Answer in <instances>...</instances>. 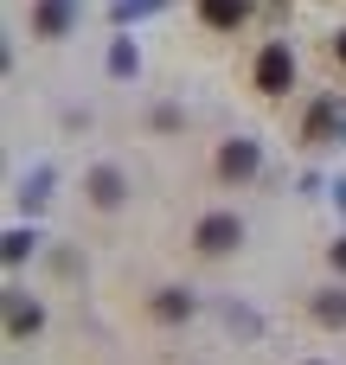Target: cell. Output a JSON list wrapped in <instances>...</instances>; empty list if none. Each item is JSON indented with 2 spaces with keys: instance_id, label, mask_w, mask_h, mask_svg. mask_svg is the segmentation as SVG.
I'll list each match as a JSON object with an SVG mask.
<instances>
[{
  "instance_id": "6da1fadb",
  "label": "cell",
  "mask_w": 346,
  "mask_h": 365,
  "mask_svg": "<svg viewBox=\"0 0 346 365\" xmlns=\"http://www.w3.org/2000/svg\"><path fill=\"white\" fill-rule=\"evenodd\" d=\"M289 83H295V51H289L283 38H270V45L257 51V90H263V96H283Z\"/></svg>"
},
{
  "instance_id": "7a4b0ae2",
  "label": "cell",
  "mask_w": 346,
  "mask_h": 365,
  "mask_svg": "<svg viewBox=\"0 0 346 365\" xmlns=\"http://www.w3.org/2000/svg\"><path fill=\"white\" fill-rule=\"evenodd\" d=\"M193 244H199L205 257H225V250H238V244H244V225H238V212H205V218H199V231H193Z\"/></svg>"
},
{
  "instance_id": "3957f363",
  "label": "cell",
  "mask_w": 346,
  "mask_h": 365,
  "mask_svg": "<svg viewBox=\"0 0 346 365\" xmlns=\"http://www.w3.org/2000/svg\"><path fill=\"white\" fill-rule=\"evenodd\" d=\"M340 128H346V109L334 103V96H321V103L308 109V128H302V141H308V148H327Z\"/></svg>"
},
{
  "instance_id": "277c9868",
  "label": "cell",
  "mask_w": 346,
  "mask_h": 365,
  "mask_svg": "<svg viewBox=\"0 0 346 365\" xmlns=\"http://www.w3.org/2000/svg\"><path fill=\"white\" fill-rule=\"evenodd\" d=\"M257 167H263L257 141H244V135H238V141H225V148H218V173H225V180H250Z\"/></svg>"
},
{
  "instance_id": "5b68a950",
  "label": "cell",
  "mask_w": 346,
  "mask_h": 365,
  "mask_svg": "<svg viewBox=\"0 0 346 365\" xmlns=\"http://www.w3.org/2000/svg\"><path fill=\"white\" fill-rule=\"evenodd\" d=\"M122 199H128V180H122L116 167H96V173H90V205H96V212H116Z\"/></svg>"
},
{
  "instance_id": "8992f818",
  "label": "cell",
  "mask_w": 346,
  "mask_h": 365,
  "mask_svg": "<svg viewBox=\"0 0 346 365\" xmlns=\"http://www.w3.org/2000/svg\"><path fill=\"white\" fill-rule=\"evenodd\" d=\"M39 327H45L39 302H26L19 289H6V334H13V340H26V334H39Z\"/></svg>"
},
{
  "instance_id": "52a82bcc",
  "label": "cell",
  "mask_w": 346,
  "mask_h": 365,
  "mask_svg": "<svg viewBox=\"0 0 346 365\" xmlns=\"http://www.w3.org/2000/svg\"><path fill=\"white\" fill-rule=\"evenodd\" d=\"M32 32L39 38H64L71 32V0H32Z\"/></svg>"
},
{
  "instance_id": "ba28073f",
  "label": "cell",
  "mask_w": 346,
  "mask_h": 365,
  "mask_svg": "<svg viewBox=\"0 0 346 365\" xmlns=\"http://www.w3.org/2000/svg\"><path fill=\"white\" fill-rule=\"evenodd\" d=\"M199 19H205L212 32H238V26L250 19V0H199Z\"/></svg>"
},
{
  "instance_id": "9c48e42d",
  "label": "cell",
  "mask_w": 346,
  "mask_h": 365,
  "mask_svg": "<svg viewBox=\"0 0 346 365\" xmlns=\"http://www.w3.org/2000/svg\"><path fill=\"white\" fill-rule=\"evenodd\" d=\"M186 314H193V295L186 289H161L154 295V321H186Z\"/></svg>"
},
{
  "instance_id": "30bf717a",
  "label": "cell",
  "mask_w": 346,
  "mask_h": 365,
  "mask_svg": "<svg viewBox=\"0 0 346 365\" xmlns=\"http://www.w3.org/2000/svg\"><path fill=\"white\" fill-rule=\"evenodd\" d=\"M315 321L321 327H346V295H315Z\"/></svg>"
},
{
  "instance_id": "8fae6325",
  "label": "cell",
  "mask_w": 346,
  "mask_h": 365,
  "mask_svg": "<svg viewBox=\"0 0 346 365\" xmlns=\"http://www.w3.org/2000/svg\"><path fill=\"white\" fill-rule=\"evenodd\" d=\"M39 237L32 231H6V263H26V250H32Z\"/></svg>"
},
{
  "instance_id": "7c38bea8",
  "label": "cell",
  "mask_w": 346,
  "mask_h": 365,
  "mask_svg": "<svg viewBox=\"0 0 346 365\" xmlns=\"http://www.w3.org/2000/svg\"><path fill=\"white\" fill-rule=\"evenodd\" d=\"M109 71H116V77H128V71H135V51H128V45H116V51H109Z\"/></svg>"
},
{
  "instance_id": "4fadbf2b",
  "label": "cell",
  "mask_w": 346,
  "mask_h": 365,
  "mask_svg": "<svg viewBox=\"0 0 346 365\" xmlns=\"http://www.w3.org/2000/svg\"><path fill=\"white\" fill-rule=\"evenodd\" d=\"M334 269H340V276H346V237H340V244H334Z\"/></svg>"
},
{
  "instance_id": "5bb4252c",
  "label": "cell",
  "mask_w": 346,
  "mask_h": 365,
  "mask_svg": "<svg viewBox=\"0 0 346 365\" xmlns=\"http://www.w3.org/2000/svg\"><path fill=\"white\" fill-rule=\"evenodd\" d=\"M334 58H340V64H346V32H334Z\"/></svg>"
}]
</instances>
